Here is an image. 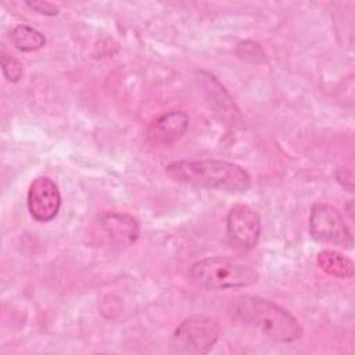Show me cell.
<instances>
[{
	"mask_svg": "<svg viewBox=\"0 0 355 355\" xmlns=\"http://www.w3.org/2000/svg\"><path fill=\"white\" fill-rule=\"evenodd\" d=\"M309 233L319 241L333 244L343 248H352L354 239L341 212L324 202H318L312 207L309 215Z\"/></svg>",
	"mask_w": 355,
	"mask_h": 355,
	"instance_id": "cell-5",
	"label": "cell"
},
{
	"mask_svg": "<svg viewBox=\"0 0 355 355\" xmlns=\"http://www.w3.org/2000/svg\"><path fill=\"white\" fill-rule=\"evenodd\" d=\"M165 173L178 183L229 193H243L251 186L247 171L237 164L222 159L173 161L166 165Z\"/></svg>",
	"mask_w": 355,
	"mask_h": 355,
	"instance_id": "cell-1",
	"label": "cell"
},
{
	"mask_svg": "<svg viewBox=\"0 0 355 355\" xmlns=\"http://www.w3.org/2000/svg\"><path fill=\"white\" fill-rule=\"evenodd\" d=\"M316 262L327 275L338 279H351L354 276V262L336 250H323L318 254Z\"/></svg>",
	"mask_w": 355,
	"mask_h": 355,
	"instance_id": "cell-11",
	"label": "cell"
},
{
	"mask_svg": "<svg viewBox=\"0 0 355 355\" xmlns=\"http://www.w3.org/2000/svg\"><path fill=\"white\" fill-rule=\"evenodd\" d=\"M1 69H3L4 78L8 82H18L24 75L22 64L12 55H7V54L1 55Z\"/></svg>",
	"mask_w": 355,
	"mask_h": 355,
	"instance_id": "cell-13",
	"label": "cell"
},
{
	"mask_svg": "<svg viewBox=\"0 0 355 355\" xmlns=\"http://www.w3.org/2000/svg\"><path fill=\"white\" fill-rule=\"evenodd\" d=\"M26 6L31 7L32 10L37 11L39 14L43 15H57L58 14V7L53 3H47V1H26Z\"/></svg>",
	"mask_w": 355,
	"mask_h": 355,
	"instance_id": "cell-14",
	"label": "cell"
},
{
	"mask_svg": "<svg viewBox=\"0 0 355 355\" xmlns=\"http://www.w3.org/2000/svg\"><path fill=\"white\" fill-rule=\"evenodd\" d=\"M10 42L19 51H36L46 44V37L29 25H17L10 32Z\"/></svg>",
	"mask_w": 355,
	"mask_h": 355,
	"instance_id": "cell-12",
	"label": "cell"
},
{
	"mask_svg": "<svg viewBox=\"0 0 355 355\" xmlns=\"http://www.w3.org/2000/svg\"><path fill=\"white\" fill-rule=\"evenodd\" d=\"M200 83L202 85L204 92L209 98V103L214 107L215 112L225 123L234 126L241 121L240 111L236 107L233 98L229 96V93L225 90V87L219 83V80L215 76L201 71Z\"/></svg>",
	"mask_w": 355,
	"mask_h": 355,
	"instance_id": "cell-9",
	"label": "cell"
},
{
	"mask_svg": "<svg viewBox=\"0 0 355 355\" xmlns=\"http://www.w3.org/2000/svg\"><path fill=\"white\" fill-rule=\"evenodd\" d=\"M226 234L236 248H254L261 236L259 214L247 204L233 205L226 218Z\"/></svg>",
	"mask_w": 355,
	"mask_h": 355,
	"instance_id": "cell-6",
	"label": "cell"
},
{
	"mask_svg": "<svg viewBox=\"0 0 355 355\" xmlns=\"http://www.w3.org/2000/svg\"><path fill=\"white\" fill-rule=\"evenodd\" d=\"M189 126V115L184 111H169L147 128V139L157 144H169L179 140Z\"/></svg>",
	"mask_w": 355,
	"mask_h": 355,
	"instance_id": "cell-10",
	"label": "cell"
},
{
	"mask_svg": "<svg viewBox=\"0 0 355 355\" xmlns=\"http://www.w3.org/2000/svg\"><path fill=\"white\" fill-rule=\"evenodd\" d=\"M222 329L209 316L194 315L184 319L173 331L169 352L178 355H204L208 354L219 340Z\"/></svg>",
	"mask_w": 355,
	"mask_h": 355,
	"instance_id": "cell-4",
	"label": "cell"
},
{
	"mask_svg": "<svg viewBox=\"0 0 355 355\" xmlns=\"http://www.w3.org/2000/svg\"><path fill=\"white\" fill-rule=\"evenodd\" d=\"M28 211L37 222L53 220L61 207V194L57 184L47 176L36 178L28 190Z\"/></svg>",
	"mask_w": 355,
	"mask_h": 355,
	"instance_id": "cell-8",
	"label": "cell"
},
{
	"mask_svg": "<svg viewBox=\"0 0 355 355\" xmlns=\"http://www.w3.org/2000/svg\"><path fill=\"white\" fill-rule=\"evenodd\" d=\"M232 312L239 322L273 341L294 343L302 337V327L298 320L269 300L241 295L233 300Z\"/></svg>",
	"mask_w": 355,
	"mask_h": 355,
	"instance_id": "cell-2",
	"label": "cell"
},
{
	"mask_svg": "<svg viewBox=\"0 0 355 355\" xmlns=\"http://www.w3.org/2000/svg\"><path fill=\"white\" fill-rule=\"evenodd\" d=\"M190 280L204 290H227L252 286L258 270L243 261L229 257H209L194 262L189 269Z\"/></svg>",
	"mask_w": 355,
	"mask_h": 355,
	"instance_id": "cell-3",
	"label": "cell"
},
{
	"mask_svg": "<svg viewBox=\"0 0 355 355\" xmlns=\"http://www.w3.org/2000/svg\"><path fill=\"white\" fill-rule=\"evenodd\" d=\"M96 233H98L110 245L123 248L136 243L140 234V226L132 215L110 211L98 215L96 220Z\"/></svg>",
	"mask_w": 355,
	"mask_h": 355,
	"instance_id": "cell-7",
	"label": "cell"
}]
</instances>
